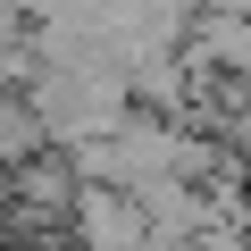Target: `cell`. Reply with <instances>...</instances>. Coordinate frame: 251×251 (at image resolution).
Wrapping results in <instances>:
<instances>
[{
  "label": "cell",
  "mask_w": 251,
  "mask_h": 251,
  "mask_svg": "<svg viewBox=\"0 0 251 251\" xmlns=\"http://www.w3.org/2000/svg\"><path fill=\"white\" fill-rule=\"evenodd\" d=\"M67 234H75V251H168L159 226H151V209L126 184H84L75 209H67Z\"/></svg>",
  "instance_id": "cell-1"
},
{
  "label": "cell",
  "mask_w": 251,
  "mask_h": 251,
  "mask_svg": "<svg viewBox=\"0 0 251 251\" xmlns=\"http://www.w3.org/2000/svg\"><path fill=\"white\" fill-rule=\"evenodd\" d=\"M34 151H50V126L34 109L25 84H0V168H25Z\"/></svg>",
  "instance_id": "cell-2"
},
{
  "label": "cell",
  "mask_w": 251,
  "mask_h": 251,
  "mask_svg": "<svg viewBox=\"0 0 251 251\" xmlns=\"http://www.w3.org/2000/svg\"><path fill=\"white\" fill-rule=\"evenodd\" d=\"M218 134H226V151H234V168L251 176V92H243V109H234V117L218 126Z\"/></svg>",
  "instance_id": "cell-3"
}]
</instances>
